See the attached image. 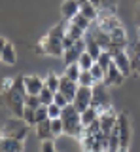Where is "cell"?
<instances>
[{"label":"cell","mask_w":140,"mask_h":152,"mask_svg":"<svg viewBox=\"0 0 140 152\" xmlns=\"http://www.w3.org/2000/svg\"><path fill=\"white\" fill-rule=\"evenodd\" d=\"M138 34H140V27H138Z\"/></svg>","instance_id":"45"},{"label":"cell","mask_w":140,"mask_h":152,"mask_svg":"<svg viewBox=\"0 0 140 152\" xmlns=\"http://www.w3.org/2000/svg\"><path fill=\"white\" fill-rule=\"evenodd\" d=\"M23 120H25L29 126H36V108H30V107H25V112H23Z\"/></svg>","instance_id":"33"},{"label":"cell","mask_w":140,"mask_h":152,"mask_svg":"<svg viewBox=\"0 0 140 152\" xmlns=\"http://www.w3.org/2000/svg\"><path fill=\"white\" fill-rule=\"evenodd\" d=\"M48 118H49V114H48V104H40V107L36 108V124L48 120Z\"/></svg>","instance_id":"36"},{"label":"cell","mask_w":140,"mask_h":152,"mask_svg":"<svg viewBox=\"0 0 140 152\" xmlns=\"http://www.w3.org/2000/svg\"><path fill=\"white\" fill-rule=\"evenodd\" d=\"M12 84H13V78H6L2 82V91H6V89H10L12 88Z\"/></svg>","instance_id":"41"},{"label":"cell","mask_w":140,"mask_h":152,"mask_svg":"<svg viewBox=\"0 0 140 152\" xmlns=\"http://www.w3.org/2000/svg\"><path fill=\"white\" fill-rule=\"evenodd\" d=\"M78 88H80V84H78L76 80L68 78L66 74H63V76H61V82H59V91L66 95V99H68L70 103H72V99H74V95H76Z\"/></svg>","instance_id":"11"},{"label":"cell","mask_w":140,"mask_h":152,"mask_svg":"<svg viewBox=\"0 0 140 152\" xmlns=\"http://www.w3.org/2000/svg\"><path fill=\"white\" fill-rule=\"evenodd\" d=\"M78 13H80V0H64L63 6H61V15H63L64 21H70Z\"/></svg>","instance_id":"16"},{"label":"cell","mask_w":140,"mask_h":152,"mask_svg":"<svg viewBox=\"0 0 140 152\" xmlns=\"http://www.w3.org/2000/svg\"><path fill=\"white\" fill-rule=\"evenodd\" d=\"M85 51V36L80 38V40H76L70 48H66L63 53V59H64V65H70V63H78V59H80V55Z\"/></svg>","instance_id":"8"},{"label":"cell","mask_w":140,"mask_h":152,"mask_svg":"<svg viewBox=\"0 0 140 152\" xmlns=\"http://www.w3.org/2000/svg\"><path fill=\"white\" fill-rule=\"evenodd\" d=\"M125 78H127V76H125L118 69V66L112 63L108 69H106V72H104V80H102V84H104L106 88H115V86H121V84H123Z\"/></svg>","instance_id":"9"},{"label":"cell","mask_w":140,"mask_h":152,"mask_svg":"<svg viewBox=\"0 0 140 152\" xmlns=\"http://www.w3.org/2000/svg\"><path fill=\"white\" fill-rule=\"evenodd\" d=\"M15 61H17L15 48H13L12 42H6L4 51H2V63H6V65H15Z\"/></svg>","instance_id":"23"},{"label":"cell","mask_w":140,"mask_h":152,"mask_svg":"<svg viewBox=\"0 0 140 152\" xmlns=\"http://www.w3.org/2000/svg\"><path fill=\"white\" fill-rule=\"evenodd\" d=\"M89 32L93 34V38L97 40V44H99L102 50H108L110 44H112V38H110V32H106V31H102V28L97 25V21H93V25L89 28Z\"/></svg>","instance_id":"14"},{"label":"cell","mask_w":140,"mask_h":152,"mask_svg":"<svg viewBox=\"0 0 140 152\" xmlns=\"http://www.w3.org/2000/svg\"><path fill=\"white\" fill-rule=\"evenodd\" d=\"M53 103H57V104H59V107H61V108H63V107H66V104H68L70 101H68V99H66V95H64V93H61V91H55V97H53Z\"/></svg>","instance_id":"39"},{"label":"cell","mask_w":140,"mask_h":152,"mask_svg":"<svg viewBox=\"0 0 140 152\" xmlns=\"http://www.w3.org/2000/svg\"><path fill=\"white\" fill-rule=\"evenodd\" d=\"M78 65L82 66V70H89L93 65H95V59H93L91 53H87V51H83L80 55V59H78Z\"/></svg>","instance_id":"27"},{"label":"cell","mask_w":140,"mask_h":152,"mask_svg":"<svg viewBox=\"0 0 140 152\" xmlns=\"http://www.w3.org/2000/svg\"><path fill=\"white\" fill-rule=\"evenodd\" d=\"M29 124L23 120L21 116H13V118H8L2 126V131L4 135H10V137H15V139H25L27 133H29Z\"/></svg>","instance_id":"4"},{"label":"cell","mask_w":140,"mask_h":152,"mask_svg":"<svg viewBox=\"0 0 140 152\" xmlns=\"http://www.w3.org/2000/svg\"><path fill=\"white\" fill-rule=\"evenodd\" d=\"M61 112H63V108H61L57 103H51V104H48V114H49V118H51V120H53V118H61Z\"/></svg>","instance_id":"37"},{"label":"cell","mask_w":140,"mask_h":152,"mask_svg":"<svg viewBox=\"0 0 140 152\" xmlns=\"http://www.w3.org/2000/svg\"><path fill=\"white\" fill-rule=\"evenodd\" d=\"M40 150H44V152H53V150H55L53 139H44V141H40Z\"/></svg>","instance_id":"40"},{"label":"cell","mask_w":140,"mask_h":152,"mask_svg":"<svg viewBox=\"0 0 140 152\" xmlns=\"http://www.w3.org/2000/svg\"><path fill=\"white\" fill-rule=\"evenodd\" d=\"M34 127H36V135H38L40 141H44V139H55L53 129H51V118H48V120H44V122H40V124H36Z\"/></svg>","instance_id":"19"},{"label":"cell","mask_w":140,"mask_h":152,"mask_svg":"<svg viewBox=\"0 0 140 152\" xmlns=\"http://www.w3.org/2000/svg\"><path fill=\"white\" fill-rule=\"evenodd\" d=\"M91 107H95L99 112L106 110V108H110V95L106 91V86L102 82H97L93 86V97H91Z\"/></svg>","instance_id":"5"},{"label":"cell","mask_w":140,"mask_h":152,"mask_svg":"<svg viewBox=\"0 0 140 152\" xmlns=\"http://www.w3.org/2000/svg\"><path fill=\"white\" fill-rule=\"evenodd\" d=\"M97 118H99V110H97L95 107H87L85 110L82 112V124H83V127L89 126V124H93Z\"/></svg>","instance_id":"24"},{"label":"cell","mask_w":140,"mask_h":152,"mask_svg":"<svg viewBox=\"0 0 140 152\" xmlns=\"http://www.w3.org/2000/svg\"><path fill=\"white\" fill-rule=\"evenodd\" d=\"M25 148L21 139H15V137H10V135H4L0 139V152H21Z\"/></svg>","instance_id":"15"},{"label":"cell","mask_w":140,"mask_h":152,"mask_svg":"<svg viewBox=\"0 0 140 152\" xmlns=\"http://www.w3.org/2000/svg\"><path fill=\"white\" fill-rule=\"evenodd\" d=\"M6 38H0V61H2V51H4V46H6Z\"/></svg>","instance_id":"42"},{"label":"cell","mask_w":140,"mask_h":152,"mask_svg":"<svg viewBox=\"0 0 140 152\" xmlns=\"http://www.w3.org/2000/svg\"><path fill=\"white\" fill-rule=\"evenodd\" d=\"M25 88H27V93L38 95L42 91V88H44V80H42L40 76H36V74L25 76Z\"/></svg>","instance_id":"18"},{"label":"cell","mask_w":140,"mask_h":152,"mask_svg":"<svg viewBox=\"0 0 140 152\" xmlns=\"http://www.w3.org/2000/svg\"><path fill=\"white\" fill-rule=\"evenodd\" d=\"M38 95H40V103L42 104H51V103H53V97H55V91L49 89L48 86L44 84V88H42V91Z\"/></svg>","instance_id":"26"},{"label":"cell","mask_w":140,"mask_h":152,"mask_svg":"<svg viewBox=\"0 0 140 152\" xmlns=\"http://www.w3.org/2000/svg\"><path fill=\"white\" fill-rule=\"evenodd\" d=\"M4 137V131H2V126H0V139H2Z\"/></svg>","instance_id":"44"},{"label":"cell","mask_w":140,"mask_h":152,"mask_svg":"<svg viewBox=\"0 0 140 152\" xmlns=\"http://www.w3.org/2000/svg\"><path fill=\"white\" fill-rule=\"evenodd\" d=\"M110 38H112V44L114 46H118V48H127V44H129V38H127V32H125V28H123V25L121 27H118V28H114V31L110 32Z\"/></svg>","instance_id":"17"},{"label":"cell","mask_w":140,"mask_h":152,"mask_svg":"<svg viewBox=\"0 0 140 152\" xmlns=\"http://www.w3.org/2000/svg\"><path fill=\"white\" fill-rule=\"evenodd\" d=\"M89 70H91L93 78H95V82H102V80H104V72H106V70L102 69V66H100L99 63H97V61H95V65H93Z\"/></svg>","instance_id":"34"},{"label":"cell","mask_w":140,"mask_h":152,"mask_svg":"<svg viewBox=\"0 0 140 152\" xmlns=\"http://www.w3.org/2000/svg\"><path fill=\"white\" fill-rule=\"evenodd\" d=\"M40 95H34V93H27L25 97V107H30V108H38L40 107Z\"/></svg>","instance_id":"35"},{"label":"cell","mask_w":140,"mask_h":152,"mask_svg":"<svg viewBox=\"0 0 140 152\" xmlns=\"http://www.w3.org/2000/svg\"><path fill=\"white\" fill-rule=\"evenodd\" d=\"M136 23H138V27H140V6H138V10H136Z\"/></svg>","instance_id":"43"},{"label":"cell","mask_w":140,"mask_h":152,"mask_svg":"<svg viewBox=\"0 0 140 152\" xmlns=\"http://www.w3.org/2000/svg\"><path fill=\"white\" fill-rule=\"evenodd\" d=\"M78 84H80V86H89V88H93L97 82H95V78H93L91 70H82L80 78H78Z\"/></svg>","instance_id":"32"},{"label":"cell","mask_w":140,"mask_h":152,"mask_svg":"<svg viewBox=\"0 0 140 152\" xmlns=\"http://www.w3.org/2000/svg\"><path fill=\"white\" fill-rule=\"evenodd\" d=\"M85 51H87V53H91L95 61L99 59V55H100V51H102V48L97 44V40L93 38V34H91L89 31L85 32Z\"/></svg>","instance_id":"21"},{"label":"cell","mask_w":140,"mask_h":152,"mask_svg":"<svg viewBox=\"0 0 140 152\" xmlns=\"http://www.w3.org/2000/svg\"><path fill=\"white\" fill-rule=\"evenodd\" d=\"M70 21H72L74 25H78V27H80V28H83V31H85V32L89 31V28H91V25H93V21H91L89 17H85V15H83L82 12L78 13L76 17H72V19H70Z\"/></svg>","instance_id":"25"},{"label":"cell","mask_w":140,"mask_h":152,"mask_svg":"<svg viewBox=\"0 0 140 152\" xmlns=\"http://www.w3.org/2000/svg\"><path fill=\"white\" fill-rule=\"evenodd\" d=\"M64 74L78 82V78H80V74H82V66L78 63H70V65H66V69H64Z\"/></svg>","instance_id":"29"},{"label":"cell","mask_w":140,"mask_h":152,"mask_svg":"<svg viewBox=\"0 0 140 152\" xmlns=\"http://www.w3.org/2000/svg\"><path fill=\"white\" fill-rule=\"evenodd\" d=\"M80 12L85 17H89L91 21H97V19H99V8L93 2H89V0H80Z\"/></svg>","instance_id":"20"},{"label":"cell","mask_w":140,"mask_h":152,"mask_svg":"<svg viewBox=\"0 0 140 152\" xmlns=\"http://www.w3.org/2000/svg\"><path fill=\"white\" fill-rule=\"evenodd\" d=\"M91 97H93V88H89V86H80L76 95H74V99H72V104L80 112H83L87 107H91Z\"/></svg>","instance_id":"7"},{"label":"cell","mask_w":140,"mask_h":152,"mask_svg":"<svg viewBox=\"0 0 140 152\" xmlns=\"http://www.w3.org/2000/svg\"><path fill=\"white\" fill-rule=\"evenodd\" d=\"M25 97H27V88H25V76H15L10 89L0 91V103L10 110L13 116H21L25 112Z\"/></svg>","instance_id":"1"},{"label":"cell","mask_w":140,"mask_h":152,"mask_svg":"<svg viewBox=\"0 0 140 152\" xmlns=\"http://www.w3.org/2000/svg\"><path fill=\"white\" fill-rule=\"evenodd\" d=\"M114 65L123 72L125 76L133 74V65H131V55L127 53L125 50H119L118 53L114 55Z\"/></svg>","instance_id":"12"},{"label":"cell","mask_w":140,"mask_h":152,"mask_svg":"<svg viewBox=\"0 0 140 152\" xmlns=\"http://www.w3.org/2000/svg\"><path fill=\"white\" fill-rule=\"evenodd\" d=\"M131 65H133V72L140 76V38L131 48Z\"/></svg>","instance_id":"22"},{"label":"cell","mask_w":140,"mask_h":152,"mask_svg":"<svg viewBox=\"0 0 140 152\" xmlns=\"http://www.w3.org/2000/svg\"><path fill=\"white\" fill-rule=\"evenodd\" d=\"M61 120H63V129L68 137H76L80 139L83 133V124H82V112L74 107L72 103H68L66 107H63L61 112Z\"/></svg>","instance_id":"3"},{"label":"cell","mask_w":140,"mask_h":152,"mask_svg":"<svg viewBox=\"0 0 140 152\" xmlns=\"http://www.w3.org/2000/svg\"><path fill=\"white\" fill-rule=\"evenodd\" d=\"M64 34H66V21L63 19V23L55 25L48 34L38 42V46H36V53L63 57V53H64V44H63Z\"/></svg>","instance_id":"2"},{"label":"cell","mask_w":140,"mask_h":152,"mask_svg":"<svg viewBox=\"0 0 140 152\" xmlns=\"http://www.w3.org/2000/svg\"><path fill=\"white\" fill-rule=\"evenodd\" d=\"M118 131H119V141H121V152H127L131 146V120L127 112L118 114Z\"/></svg>","instance_id":"6"},{"label":"cell","mask_w":140,"mask_h":152,"mask_svg":"<svg viewBox=\"0 0 140 152\" xmlns=\"http://www.w3.org/2000/svg\"><path fill=\"white\" fill-rule=\"evenodd\" d=\"M118 8V0H100L99 13H115Z\"/></svg>","instance_id":"28"},{"label":"cell","mask_w":140,"mask_h":152,"mask_svg":"<svg viewBox=\"0 0 140 152\" xmlns=\"http://www.w3.org/2000/svg\"><path fill=\"white\" fill-rule=\"evenodd\" d=\"M97 63H99L102 69L106 70L112 63H114V57H112V53H110L108 50H102V51H100V55H99V59H97Z\"/></svg>","instance_id":"30"},{"label":"cell","mask_w":140,"mask_h":152,"mask_svg":"<svg viewBox=\"0 0 140 152\" xmlns=\"http://www.w3.org/2000/svg\"><path fill=\"white\" fill-rule=\"evenodd\" d=\"M51 129H53V135L55 137L61 135V133H64V129H63V120H61V118H53V120H51Z\"/></svg>","instance_id":"38"},{"label":"cell","mask_w":140,"mask_h":152,"mask_svg":"<svg viewBox=\"0 0 140 152\" xmlns=\"http://www.w3.org/2000/svg\"><path fill=\"white\" fill-rule=\"evenodd\" d=\"M97 25H99L102 31L112 32L114 28L121 27V21L115 17V13H99V19H97Z\"/></svg>","instance_id":"13"},{"label":"cell","mask_w":140,"mask_h":152,"mask_svg":"<svg viewBox=\"0 0 140 152\" xmlns=\"http://www.w3.org/2000/svg\"><path fill=\"white\" fill-rule=\"evenodd\" d=\"M99 120H100V129L104 135H108V133L115 127V124H118V114L114 112V108H106V110L99 112Z\"/></svg>","instance_id":"10"},{"label":"cell","mask_w":140,"mask_h":152,"mask_svg":"<svg viewBox=\"0 0 140 152\" xmlns=\"http://www.w3.org/2000/svg\"><path fill=\"white\" fill-rule=\"evenodd\" d=\"M59 82H61V76H57L55 72H49L48 78H44V84L53 91H59Z\"/></svg>","instance_id":"31"}]
</instances>
